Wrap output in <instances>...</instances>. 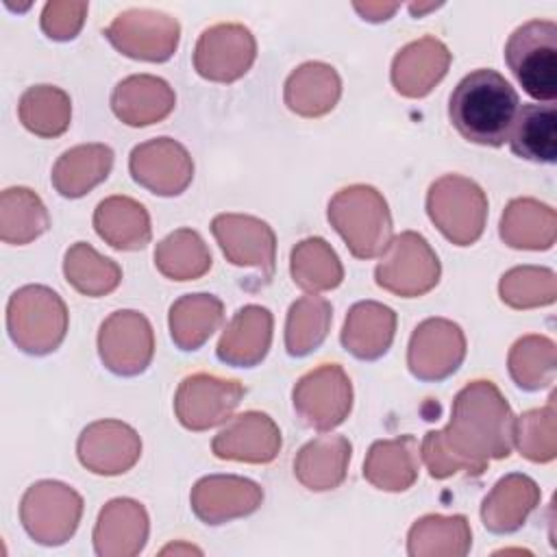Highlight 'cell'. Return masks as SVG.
I'll return each instance as SVG.
<instances>
[{
    "label": "cell",
    "mask_w": 557,
    "mask_h": 557,
    "mask_svg": "<svg viewBox=\"0 0 557 557\" xmlns=\"http://www.w3.org/2000/svg\"><path fill=\"white\" fill-rule=\"evenodd\" d=\"M281 429L263 411H244L226 422L213 437L211 450L218 459L244 463H270L281 450Z\"/></svg>",
    "instance_id": "cell-19"
},
{
    "label": "cell",
    "mask_w": 557,
    "mask_h": 557,
    "mask_svg": "<svg viewBox=\"0 0 557 557\" xmlns=\"http://www.w3.org/2000/svg\"><path fill=\"white\" fill-rule=\"evenodd\" d=\"M174 104V89L152 74L126 76L111 94V111L128 126L157 124L172 113Z\"/></svg>",
    "instance_id": "cell-22"
},
{
    "label": "cell",
    "mask_w": 557,
    "mask_h": 557,
    "mask_svg": "<svg viewBox=\"0 0 557 557\" xmlns=\"http://www.w3.org/2000/svg\"><path fill=\"white\" fill-rule=\"evenodd\" d=\"M426 213L448 242L455 246H470L483 235L487 196L472 178L446 174L429 187Z\"/></svg>",
    "instance_id": "cell-6"
},
{
    "label": "cell",
    "mask_w": 557,
    "mask_h": 557,
    "mask_svg": "<svg viewBox=\"0 0 557 557\" xmlns=\"http://www.w3.org/2000/svg\"><path fill=\"white\" fill-rule=\"evenodd\" d=\"M157 270L172 281H196L211 270V252L191 228H176L154 248Z\"/></svg>",
    "instance_id": "cell-37"
},
{
    "label": "cell",
    "mask_w": 557,
    "mask_h": 557,
    "mask_svg": "<svg viewBox=\"0 0 557 557\" xmlns=\"http://www.w3.org/2000/svg\"><path fill=\"white\" fill-rule=\"evenodd\" d=\"M244 394L246 387L239 381L196 372L178 383L174 413L185 429L207 431L228 420Z\"/></svg>",
    "instance_id": "cell-12"
},
{
    "label": "cell",
    "mask_w": 557,
    "mask_h": 557,
    "mask_svg": "<svg viewBox=\"0 0 557 557\" xmlns=\"http://www.w3.org/2000/svg\"><path fill=\"white\" fill-rule=\"evenodd\" d=\"M513 442L522 457L535 463L553 461L557 455V422H555V396L546 407L524 411L516 418Z\"/></svg>",
    "instance_id": "cell-43"
},
{
    "label": "cell",
    "mask_w": 557,
    "mask_h": 557,
    "mask_svg": "<svg viewBox=\"0 0 557 557\" xmlns=\"http://www.w3.org/2000/svg\"><path fill=\"white\" fill-rule=\"evenodd\" d=\"M67 307L46 285H24L7 302V331L13 344L35 357L61 346L67 333Z\"/></svg>",
    "instance_id": "cell-4"
},
{
    "label": "cell",
    "mask_w": 557,
    "mask_h": 557,
    "mask_svg": "<svg viewBox=\"0 0 557 557\" xmlns=\"http://www.w3.org/2000/svg\"><path fill=\"white\" fill-rule=\"evenodd\" d=\"M224 305L213 294H185L170 307V335L181 350H198L222 324Z\"/></svg>",
    "instance_id": "cell-34"
},
{
    "label": "cell",
    "mask_w": 557,
    "mask_h": 557,
    "mask_svg": "<svg viewBox=\"0 0 557 557\" xmlns=\"http://www.w3.org/2000/svg\"><path fill=\"white\" fill-rule=\"evenodd\" d=\"M128 170L137 185L157 196H178L194 178V161L183 144L157 137L137 144L128 157Z\"/></svg>",
    "instance_id": "cell-15"
},
{
    "label": "cell",
    "mask_w": 557,
    "mask_h": 557,
    "mask_svg": "<svg viewBox=\"0 0 557 557\" xmlns=\"http://www.w3.org/2000/svg\"><path fill=\"white\" fill-rule=\"evenodd\" d=\"M500 237L518 250H548L557 237L555 209L533 198L511 200L500 218Z\"/></svg>",
    "instance_id": "cell-32"
},
{
    "label": "cell",
    "mask_w": 557,
    "mask_h": 557,
    "mask_svg": "<svg viewBox=\"0 0 557 557\" xmlns=\"http://www.w3.org/2000/svg\"><path fill=\"white\" fill-rule=\"evenodd\" d=\"M292 403L305 426L333 431L352 409V383L339 363H320L298 379Z\"/></svg>",
    "instance_id": "cell-9"
},
{
    "label": "cell",
    "mask_w": 557,
    "mask_h": 557,
    "mask_svg": "<svg viewBox=\"0 0 557 557\" xmlns=\"http://www.w3.org/2000/svg\"><path fill=\"white\" fill-rule=\"evenodd\" d=\"M342 96V78L333 65L309 61L296 67L283 89L287 109L300 117H322L335 109Z\"/></svg>",
    "instance_id": "cell-27"
},
{
    "label": "cell",
    "mask_w": 557,
    "mask_h": 557,
    "mask_svg": "<svg viewBox=\"0 0 557 557\" xmlns=\"http://www.w3.org/2000/svg\"><path fill=\"white\" fill-rule=\"evenodd\" d=\"M396 313L383 302L361 300L348 309L342 329V346L361 361L383 357L396 335Z\"/></svg>",
    "instance_id": "cell-24"
},
{
    "label": "cell",
    "mask_w": 557,
    "mask_h": 557,
    "mask_svg": "<svg viewBox=\"0 0 557 557\" xmlns=\"http://www.w3.org/2000/svg\"><path fill=\"white\" fill-rule=\"evenodd\" d=\"M466 359V335L446 318L422 320L409 339L407 368L420 381H444Z\"/></svg>",
    "instance_id": "cell-13"
},
{
    "label": "cell",
    "mask_w": 557,
    "mask_h": 557,
    "mask_svg": "<svg viewBox=\"0 0 557 557\" xmlns=\"http://www.w3.org/2000/svg\"><path fill=\"white\" fill-rule=\"evenodd\" d=\"M83 516V496L61 481L33 483L20 503L24 531L44 546L65 544Z\"/></svg>",
    "instance_id": "cell-8"
},
{
    "label": "cell",
    "mask_w": 557,
    "mask_h": 557,
    "mask_svg": "<svg viewBox=\"0 0 557 557\" xmlns=\"http://www.w3.org/2000/svg\"><path fill=\"white\" fill-rule=\"evenodd\" d=\"M189 503L200 522L215 527L255 513L263 503V490L244 476L209 474L196 481Z\"/></svg>",
    "instance_id": "cell-18"
},
{
    "label": "cell",
    "mask_w": 557,
    "mask_h": 557,
    "mask_svg": "<svg viewBox=\"0 0 557 557\" xmlns=\"http://www.w3.org/2000/svg\"><path fill=\"white\" fill-rule=\"evenodd\" d=\"M326 218L357 259L381 257L394 239L389 207L372 185L339 189L329 200Z\"/></svg>",
    "instance_id": "cell-3"
},
{
    "label": "cell",
    "mask_w": 557,
    "mask_h": 557,
    "mask_svg": "<svg viewBox=\"0 0 557 557\" xmlns=\"http://www.w3.org/2000/svg\"><path fill=\"white\" fill-rule=\"evenodd\" d=\"M355 9L368 22H385L394 15L398 4H385V2H366V4H361V2H355Z\"/></svg>",
    "instance_id": "cell-45"
},
{
    "label": "cell",
    "mask_w": 557,
    "mask_h": 557,
    "mask_svg": "<svg viewBox=\"0 0 557 557\" xmlns=\"http://www.w3.org/2000/svg\"><path fill=\"white\" fill-rule=\"evenodd\" d=\"M272 313L261 305L237 309L218 342V359L237 368L261 363L272 344Z\"/></svg>",
    "instance_id": "cell-23"
},
{
    "label": "cell",
    "mask_w": 557,
    "mask_h": 557,
    "mask_svg": "<svg viewBox=\"0 0 557 557\" xmlns=\"http://www.w3.org/2000/svg\"><path fill=\"white\" fill-rule=\"evenodd\" d=\"M94 228L115 250H141L152 235L146 207L128 196H109L94 211Z\"/></svg>",
    "instance_id": "cell-29"
},
{
    "label": "cell",
    "mask_w": 557,
    "mask_h": 557,
    "mask_svg": "<svg viewBox=\"0 0 557 557\" xmlns=\"http://www.w3.org/2000/svg\"><path fill=\"white\" fill-rule=\"evenodd\" d=\"M513 383L524 392H537L555 381L557 350L555 342L544 335L520 337L507 357Z\"/></svg>",
    "instance_id": "cell-41"
},
{
    "label": "cell",
    "mask_w": 557,
    "mask_h": 557,
    "mask_svg": "<svg viewBox=\"0 0 557 557\" xmlns=\"http://www.w3.org/2000/svg\"><path fill=\"white\" fill-rule=\"evenodd\" d=\"M542 492L531 476L511 472L496 481L492 492L483 498V527L496 535L513 533L524 524L529 513L537 507Z\"/></svg>",
    "instance_id": "cell-25"
},
{
    "label": "cell",
    "mask_w": 557,
    "mask_h": 557,
    "mask_svg": "<svg viewBox=\"0 0 557 557\" xmlns=\"http://www.w3.org/2000/svg\"><path fill=\"white\" fill-rule=\"evenodd\" d=\"M63 274L78 294L89 298L111 294L122 281V268L85 242H76L67 248L63 259Z\"/></svg>",
    "instance_id": "cell-39"
},
{
    "label": "cell",
    "mask_w": 557,
    "mask_h": 557,
    "mask_svg": "<svg viewBox=\"0 0 557 557\" xmlns=\"http://www.w3.org/2000/svg\"><path fill=\"white\" fill-rule=\"evenodd\" d=\"M87 9V2H48L41 11V30L54 41H70L81 33Z\"/></svg>",
    "instance_id": "cell-44"
},
{
    "label": "cell",
    "mask_w": 557,
    "mask_h": 557,
    "mask_svg": "<svg viewBox=\"0 0 557 557\" xmlns=\"http://www.w3.org/2000/svg\"><path fill=\"white\" fill-rule=\"evenodd\" d=\"M289 272L292 281L309 294L335 289L344 281L339 257L322 237H307L294 246Z\"/></svg>",
    "instance_id": "cell-38"
},
{
    "label": "cell",
    "mask_w": 557,
    "mask_h": 557,
    "mask_svg": "<svg viewBox=\"0 0 557 557\" xmlns=\"http://www.w3.org/2000/svg\"><path fill=\"white\" fill-rule=\"evenodd\" d=\"M17 117L33 135L52 139L67 131L72 120V100L61 87L35 85L20 96Z\"/></svg>",
    "instance_id": "cell-36"
},
{
    "label": "cell",
    "mask_w": 557,
    "mask_h": 557,
    "mask_svg": "<svg viewBox=\"0 0 557 557\" xmlns=\"http://www.w3.org/2000/svg\"><path fill=\"white\" fill-rule=\"evenodd\" d=\"M98 355L117 376L141 374L154 357V333L148 318L133 309L113 311L98 331Z\"/></svg>",
    "instance_id": "cell-11"
},
{
    "label": "cell",
    "mask_w": 557,
    "mask_h": 557,
    "mask_svg": "<svg viewBox=\"0 0 557 557\" xmlns=\"http://www.w3.org/2000/svg\"><path fill=\"white\" fill-rule=\"evenodd\" d=\"M505 61L522 89L537 102L557 98V24L529 20L505 44Z\"/></svg>",
    "instance_id": "cell-5"
},
{
    "label": "cell",
    "mask_w": 557,
    "mask_h": 557,
    "mask_svg": "<svg viewBox=\"0 0 557 557\" xmlns=\"http://www.w3.org/2000/svg\"><path fill=\"white\" fill-rule=\"evenodd\" d=\"M453 54L437 37H420L392 61V85L405 98H424L446 76Z\"/></svg>",
    "instance_id": "cell-20"
},
{
    "label": "cell",
    "mask_w": 557,
    "mask_h": 557,
    "mask_svg": "<svg viewBox=\"0 0 557 557\" xmlns=\"http://www.w3.org/2000/svg\"><path fill=\"white\" fill-rule=\"evenodd\" d=\"M78 461L94 474L115 476L128 472L141 457V440L122 420H96L76 442Z\"/></svg>",
    "instance_id": "cell-17"
},
{
    "label": "cell",
    "mask_w": 557,
    "mask_h": 557,
    "mask_svg": "<svg viewBox=\"0 0 557 557\" xmlns=\"http://www.w3.org/2000/svg\"><path fill=\"white\" fill-rule=\"evenodd\" d=\"M440 274L442 265L435 250L413 231L396 235L374 268L376 285L400 298L424 296L440 283Z\"/></svg>",
    "instance_id": "cell-7"
},
{
    "label": "cell",
    "mask_w": 557,
    "mask_h": 557,
    "mask_svg": "<svg viewBox=\"0 0 557 557\" xmlns=\"http://www.w3.org/2000/svg\"><path fill=\"white\" fill-rule=\"evenodd\" d=\"M113 168V150L104 144H81L65 150L52 168V185L63 198H81L102 183Z\"/></svg>",
    "instance_id": "cell-31"
},
{
    "label": "cell",
    "mask_w": 557,
    "mask_h": 557,
    "mask_svg": "<svg viewBox=\"0 0 557 557\" xmlns=\"http://www.w3.org/2000/svg\"><path fill=\"white\" fill-rule=\"evenodd\" d=\"M516 416L500 389L485 379L461 387L453 400L450 422L429 431L420 444L433 479L457 472L483 474L492 459H507L513 448Z\"/></svg>",
    "instance_id": "cell-1"
},
{
    "label": "cell",
    "mask_w": 557,
    "mask_h": 557,
    "mask_svg": "<svg viewBox=\"0 0 557 557\" xmlns=\"http://www.w3.org/2000/svg\"><path fill=\"white\" fill-rule=\"evenodd\" d=\"M257 59V41L244 24H215L200 33L194 48L196 72L213 83L242 78Z\"/></svg>",
    "instance_id": "cell-14"
},
{
    "label": "cell",
    "mask_w": 557,
    "mask_h": 557,
    "mask_svg": "<svg viewBox=\"0 0 557 557\" xmlns=\"http://www.w3.org/2000/svg\"><path fill=\"white\" fill-rule=\"evenodd\" d=\"M516 157L533 163L557 161V107L555 102H529L518 109L509 133Z\"/></svg>",
    "instance_id": "cell-30"
},
{
    "label": "cell",
    "mask_w": 557,
    "mask_h": 557,
    "mask_svg": "<svg viewBox=\"0 0 557 557\" xmlns=\"http://www.w3.org/2000/svg\"><path fill=\"white\" fill-rule=\"evenodd\" d=\"M420 472V444L413 435L379 440L370 446L363 461V476L376 490L405 492Z\"/></svg>",
    "instance_id": "cell-26"
},
{
    "label": "cell",
    "mask_w": 557,
    "mask_h": 557,
    "mask_svg": "<svg viewBox=\"0 0 557 557\" xmlns=\"http://www.w3.org/2000/svg\"><path fill=\"white\" fill-rule=\"evenodd\" d=\"M104 37L124 57L150 63L168 61L178 46V22L154 9H128L113 17Z\"/></svg>",
    "instance_id": "cell-10"
},
{
    "label": "cell",
    "mask_w": 557,
    "mask_h": 557,
    "mask_svg": "<svg viewBox=\"0 0 557 557\" xmlns=\"http://www.w3.org/2000/svg\"><path fill=\"white\" fill-rule=\"evenodd\" d=\"M498 294L511 309H533L553 305L557 296V278L548 268L520 265L503 274L498 283Z\"/></svg>",
    "instance_id": "cell-42"
},
{
    "label": "cell",
    "mask_w": 557,
    "mask_h": 557,
    "mask_svg": "<svg viewBox=\"0 0 557 557\" xmlns=\"http://www.w3.org/2000/svg\"><path fill=\"white\" fill-rule=\"evenodd\" d=\"M148 513L133 498L109 500L94 527V550L98 557L139 555L148 540Z\"/></svg>",
    "instance_id": "cell-21"
},
{
    "label": "cell",
    "mask_w": 557,
    "mask_h": 557,
    "mask_svg": "<svg viewBox=\"0 0 557 557\" xmlns=\"http://www.w3.org/2000/svg\"><path fill=\"white\" fill-rule=\"evenodd\" d=\"M50 228L41 198L28 187H9L0 196V239L24 246Z\"/></svg>",
    "instance_id": "cell-35"
},
{
    "label": "cell",
    "mask_w": 557,
    "mask_h": 557,
    "mask_svg": "<svg viewBox=\"0 0 557 557\" xmlns=\"http://www.w3.org/2000/svg\"><path fill=\"white\" fill-rule=\"evenodd\" d=\"M472 546V531L466 516L429 513L416 520L407 535L411 557H463Z\"/></svg>",
    "instance_id": "cell-33"
},
{
    "label": "cell",
    "mask_w": 557,
    "mask_h": 557,
    "mask_svg": "<svg viewBox=\"0 0 557 557\" xmlns=\"http://www.w3.org/2000/svg\"><path fill=\"white\" fill-rule=\"evenodd\" d=\"M211 233L233 265L257 268L263 283L272 278L276 235L268 222L244 213H220L211 220Z\"/></svg>",
    "instance_id": "cell-16"
},
{
    "label": "cell",
    "mask_w": 557,
    "mask_h": 557,
    "mask_svg": "<svg viewBox=\"0 0 557 557\" xmlns=\"http://www.w3.org/2000/svg\"><path fill=\"white\" fill-rule=\"evenodd\" d=\"M520 109L518 91L490 67L466 74L450 94L448 117L457 133L479 146L498 148L509 139Z\"/></svg>",
    "instance_id": "cell-2"
},
{
    "label": "cell",
    "mask_w": 557,
    "mask_h": 557,
    "mask_svg": "<svg viewBox=\"0 0 557 557\" xmlns=\"http://www.w3.org/2000/svg\"><path fill=\"white\" fill-rule=\"evenodd\" d=\"M333 320V307L318 294H307L292 302L285 320V348L292 357H305L320 348Z\"/></svg>",
    "instance_id": "cell-40"
},
{
    "label": "cell",
    "mask_w": 557,
    "mask_h": 557,
    "mask_svg": "<svg viewBox=\"0 0 557 557\" xmlns=\"http://www.w3.org/2000/svg\"><path fill=\"white\" fill-rule=\"evenodd\" d=\"M352 446L344 435H318L307 442L296 459L294 474L311 492H329L344 483Z\"/></svg>",
    "instance_id": "cell-28"
}]
</instances>
